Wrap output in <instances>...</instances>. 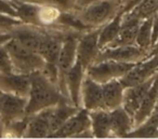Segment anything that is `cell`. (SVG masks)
<instances>
[{
  "label": "cell",
  "mask_w": 158,
  "mask_h": 139,
  "mask_svg": "<svg viewBox=\"0 0 158 139\" xmlns=\"http://www.w3.org/2000/svg\"><path fill=\"white\" fill-rule=\"evenodd\" d=\"M64 101L70 102V100L60 92L56 85L47 80L41 72L35 71L31 73V89L27 97L26 115H33Z\"/></svg>",
  "instance_id": "cell-1"
},
{
  "label": "cell",
  "mask_w": 158,
  "mask_h": 139,
  "mask_svg": "<svg viewBox=\"0 0 158 139\" xmlns=\"http://www.w3.org/2000/svg\"><path fill=\"white\" fill-rule=\"evenodd\" d=\"M123 0H99L77 12L79 18L90 29L100 28L119 12L123 11Z\"/></svg>",
  "instance_id": "cell-2"
},
{
  "label": "cell",
  "mask_w": 158,
  "mask_h": 139,
  "mask_svg": "<svg viewBox=\"0 0 158 139\" xmlns=\"http://www.w3.org/2000/svg\"><path fill=\"white\" fill-rule=\"evenodd\" d=\"M5 46L11 57L14 72L31 74L35 71H40L46 63L39 53L27 49L13 38L6 42Z\"/></svg>",
  "instance_id": "cell-3"
},
{
  "label": "cell",
  "mask_w": 158,
  "mask_h": 139,
  "mask_svg": "<svg viewBox=\"0 0 158 139\" xmlns=\"http://www.w3.org/2000/svg\"><path fill=\"white\" fill-rule=\"evenodd\" d=\"M50 137L52 138H92L91 121L89 111L80 108L73 114L56 132Z\"/></svg>",
  "instance_id": "cell-4"
},
{
  "label": "cell",
  "mask_w": 158,
  "mask_h": 139,
  "mask_svg": "<svg viewBox=\"0 0 158 139\" xmlns=\"http://www.w3.org/2000/svg\"><path fill=\"white\" fill-rule=\"evenodd\" d=\"M85 76L86 69L76 61L74 66L65 73L64 78L60 79L57 85L60 92L78 108H81V86Z\"/></svg>",
  "instance_id": "cell-5"
},
{
  "label": "cell",
  "mask_w": 158,
  "mask_h": 139,
  "mask_svg": "<svg viewBox=\"0 0 158 139\" xmlns=\"http://www.w3.org/2000/svg\"><path fill=\"white\" fill-rule=\"evenodd\" d=\"M135 64L116 61L95 62L86 69V74L97 82L104 84L112 80L121 79Z\"/></svg>",
  "instance_id": "cell-6"
},
{
  "label": "cell",
  "mask_w": 158,
  "mask_h": 139,
  "mask_svg": "<svg viewBox=\"0 0 158 139\" xmlns=\"http://www.w3.org/2000/svg\"><path fill=\"white\" fill-rule=\"evenodd\" d=\"M151 51L143 50L136 44H128V46H118L113 48H104L101 50L97 62L100 61H116L121 63L136 64L143 59L151 56Z\"/></svg>",
  "instance_id": "cell-7"
},
{
  "label": "cell",
  "mask_w": 158,
  "mask_h": 139,
  "mask_svg": "<svg viewBox=\"0 0 158 139\" xmlns=\"http://www.w3.org/2000/svg\"><path fill=\"white\" fill-rule=\"evenodd\" d=\"M158 72V52L136 63L125 76L119 79L123 87L138 85L152 79Z\"/></svg>",
  "instance_id": "cell-8"
},
{
  "label": "cell",
  "mask_w": 158,
  "mask_h": 139,
  "mask_svg": "<svg viewBox=\"0 0 158 139\" xmlns=\"http://www.w3.org/2000/svg\"><path fill=\"white\" fill-rule=\"evenodd\" d=\"M100 28L85 31L80 35L77 46V62L81 64L85 69L94 64L101 49L99 46Z\"/></svg>",
  "instance_id": "cell-9"
},
{
  "label": "cell",
  "mask_w": 158,
  "mask_h": 139,
  "mask_svg": "<svg viewBox=\"0 0 158 139\" xmlns=\"http://www.w3.org/2000/svg\"><path fill=\"white\" fill-rule=\"evenodd\" d=\"M27 98L9 93L0 94V123L3 127L26 115Z\"/></svg>",
  "instance_id": "cell-10"
},
{
  "label": "cell",
  "mask_w": 158,
  "mask_h": 139,
  "mask_svg": "<svg viewBox=\"0 0 158 139\" xmlns=\"http://www.w3.org/2000/svg\"><path fill=\"white\" fill-rule=\"evenodd\" d=\"M82 33L70 30L66 34L62 43L61 52L57 59V66L60 70V79L64 78L65 73L74 66L77 61V46L79 37ZM60 81V80H59Z\"/></svg>",
  "instance_id": "cell-11"
},
{
  "label": "cell",
  "mask_w": 158,
  "mask_h": 139,
  "mask_svg": "<svg viewBox=\"0 0 158 139\" xmlns=\"http://www.w3.org/2000/svg\"><path fill=\"white\" fill-rule=\"evenodd\" d=\"M46 33L47 28L22 23L12 30L11 36L22 46L38 53Z\"/></svg>",
  "instance_id": "cell-12"
},
{
  "label": "cell",
  "mask_w": 158,
  "mask_h": 139,
  "mask_svg": "<svg viewBox=\"0 0 158 139\" xmlns=\"http://www.w3.org/2000/svg\"><path fill=\"white\" fill-rule=\"evenodd\" d=\"M81 108L88 111L106 109L104 105L103 85L87 74L81 86Z\"/></svg>",
  "instance_id": "cell-13"
},
{
  "label": "cell",
  "mask_w": 158,
  "mask_h": 139,
  "mask_svg": "<svg viewBox=\"0 0 158 139\" xmlns=\"http://www.w3.org/2000/svg\"><path fill=\"white\" fill-rule=\"evenodd\" d=\"M31 89V74H23L18 72L0 73V91L13 95L28 97Z\"/></svg>",
  "instance_id": "cell-14"
},
{
  "label": "cell",
  "mask_w": 158,
  "mask_h": 139,
  "mask_svg": "<svg viewBox=\"0 0 158 139\" xmlns=\"http://www.w3.org/2000/svg\"><path fill=\"white\" fill-rule=\"evenodd\" d=\"M142 20L136 18L132 12H123L121 18V27L117 39L107 48L118 46H128V44H135L136 36L140 28Z\"/></svg>",
  "instance_id": "cell-15"
},
{
  "label": "cell",
  "mask_w": 158,
  "mask_h": 139,
  "mask_svg": "<svg viewBox=\"0 0 158 139\" xmlns=\"http://www.w3.org/2000/svg\"><path fill=\"white\" fill-rule=\"evenodd\" d=\"M154 79H155V76L152 79H149V80L145 81V82H143V83H140V84H138V85L126 87L125 91H123V105H121V107H123L132 117H134L135 112L138 111L139 107H140L145 94L147 93L148 89L151 87Z\"/></svg>",
  "instance_id": "cell-16"
},
{
  "label": "cell",
  "mask_w": 158,
  "mask_h": 139,
  "mask_svg": "<svg viewBox=\"0 0 158 139\" xmlns=\"http://www.w3.org/2000/svg\"><path fill=\"white\" fill-rule=\"evenodd\" d=\"M50 108H47L33 115H29V122L27 125L26 138H47L50 137V120H49Z\"/></svg>",
  "instance_id": "cell-17"
},
{
  "label": "cell",
  "mask_w": 158,
  "mask_h": 139,
  "mask_svg": "<svg viewBox=\"0 0 158 139\" xmlns=\"http://www.w3.org/2000/svg\"><path fill=\"white\" fill-rule=\"evenodd\" d=\"M157 101H158V72L155 76V79H154L151 87L148 89L147 93L145 94L138 111L134 114L133 117L134 127L140 125L141 123H143L153 113Z\"/></svg>",
  "instance_id": "cell-18"
},
{
  "label": "cell",
  "mask_w": 158,
  "mask_h": 139,
  "mask_svg": "<svg viewBox=\"0 0 158 139\" xmlns=\"http://www.w3.org/2000/svg\"><path fill=\"white\" fill-rule=\"evenodd\" d=\"M112 137H126L134 128L133 117L123 108L110 110Z\"/></svg>",
  "instance_id": "cell-19"
},
{
  "label": "cell",
  "mask_w": 158,
  "mask_h": 139,
  "mask_svg": "<svg viewBox=\"0 0 158 139\" xmlns=\"http://www.w3.org/2000/svg\"><path fill=\"white\" fill-rule=\"evenodd\" d=\"M91 121V132L95 138H110V114L107 109H98L89 111Z\"/></svg>",
  "instance_id": "cell-20"
},
{
  "label": "cell",
  "mask_w": 158,
  "mask_h": 139,
  "mask_svg": "<svg viewBox=\"0 0 158 139\" xmlns=\"http://www.w3.org/2000/svg\"><path fill=\"white\" fill-rule=\"evenodd\" d=\"M80 108L74 106L73 104L67 101L60 102L53 107H50L49 112V120H50V129L51 135L56 132L73 114L77 112ZM50 135V136H51Z\"/></svg>",
  "instance_id": "cell-21"
},
{
  "label": "cell",
  "mask_w": 158,
  "mask_h": 139,
  "mask_svg": "<svg viewBox=\"0 0 158 139\" xmlns=\"http://www.w3.org/2000/svg\"><path fill=\"white\" fill-rule=\"evenodd\" d=\"M102 85H103V95L105 108L107 110H113L115 108L121 107L125 87L121 84L120 80L116 79V80H112Z\"/></svg>",
  "instance_id": "cell-22"
},
{
  "label": "cell",
  "mask_w": 158,
  "mask_h": 139,
  "mask_svg": "<svg viewBox=\"0 0 158 139\" xmlns=\"http://www.w3.org/2000/svg\"><path fill=\"white\" fill-rule=\"evenodd\" d=\"M123 12H119L114 18L107 22L105 25L100 27L99 31V46L100 49H104L110 46L117 39L121 27V18Z\"/></svg>",
  "instance_id": "cell-23"
},
{
  "label": "cell",
  "mask_w": 158,
  "mask_h": 139,
  "mask_svg": "<svg viewBox=\"0 0 158 139\" xmlns=\"http://www.w3.org/2000/svg\"><path fill=\"white\" fill-rule=\"evenodd\" d=\"M62 12L63 11L59 7H56V6L48 5V3H42V5L38 3L37 26L44 27V28L61 27L57 25V22H59V18L61 16Z\"/></svg>",
  "instance_id": "cell-24"
},
{
  "label": "cell",
  "mask_w": 158,
  "mask_h": 139,
  "mask_svg": "<svg viewBox=\"0 0 158 139\" xmlns=\"http://www.w3.org/2000/svg\"><path fill=\"white\" fill-rule=\"evenodd\" d=\"M153 18L142 20L135 40L136 46H140L143 50L151 51V52H152V26H153Z\"/></svg>",
  "instance_id": "cell-25"
},
{
  "label": "cell",
  "mask_w": 158,
  "mask_h": 139,
  "mask_svg": "<svg viewBox=\"0 0 158 139\" xmlns=\"http://www.w3.org/2000/svg\"><path fill=\"white\" fill-rule=\"evenodd\" d=\"M130 12H132L140 20L153 18L158 13V0H142Z\"/></svg>",
  "instance_id": "cell-26"
},
{
  "label": "cell",
  "mask_w": 158,
  "mask_h": 139,
  "mask_svg": "<svg viewBox=\"0 0 158 139\" xmlns=\"http://www.w3.org/2000/svg\"><path fill=\"white\" fill-rule=\"evenodd\" d=\"M157 128L155 125L144 121L140 125L135 126L129 134L127 138H156L157 137Z\"/></svg>",
  "instance_id": "cell-27"
},
{
  "label": "cell",
  "mask_w": 158,
  "mask_h": 139,
  "mask_svg": "<svg viewBox=\"0 0 158 139\" xmlns=\"http://www.w3.org/2000/svg\"><path fill=\"white\" fill-rule=\"evenodd\" d=\"M22 21L15 16L0 13V34H10L14 28L22 24Z\"/></svg>",
  "instance_id": "cell-28"
},
{
  "label": "cell",
  "mask_w": 158,
  "mask_h": 139,
  "mask_svg": "<svg viewBox=\"0 0 158 139\" xmlns=\"http://www.w3.org/2000/svg\"><path fill=\"white\" fill-rule=\"evenodd\" d=\"M42 74L44 76V78L47 80L50 81L52 84L59 85V80H60V70L59 66L56 63H50V62H46L42 67V69L40 70Z\"/></svg>",
  "instance_id": "cell-29"
},
{
  "label": "cell",
  "mask_w": 158,
  "mask_h": 139,
  "mask_svg": "<svg viewBox=\"0 0 158 139\" xmlns=\"http://www.w3.org/2000/svg\"><path fill=\"white\" fill-rule=\"evenodd\" d=\"M13 71V66L10 54L5 44L0 46V73Z\"/></svg>",
  "instance_id": "cell-30"
},
{
  "label": "cell",
  "mask_w": 158,
  "mask_h": 139,
  "mask_svg": "<svg viewBox=\"0 0 158 139\" xmlns=\"http://www.w3.org/2000/svg\"><path fill=\"white\" fill-rule=\"evenodd\" d=\"M0 13L18 18V13L9 0H0Z\"/></svg>",
  "instance_id": "cell-31"
},
{
  "label": "cell",
  "mask_w": 158,
  "mask_h": 139,
  "mask_svg": "<svg viewBox=\"0 0 158 139\" xmlns=\"http://www.w3.org/2000/svg\"><path fill=\"white\" fill-rule=\"evenodd\" d=\"M158 42V13L153 18V26H152V52Z\"/></svg>",
  "instance_id": "cell-32"
},
{
  "label": "cell",
  "mask_w": 158,
  "mask_h": 139,
  "mask_svg": "<svg viewBox=\"0 0 158 139\" xmlns=\"http://www.w3.org/2000/svg\"><path fill=\"white\" fill-rule=\"evenodd\" d=\"M97 1H99V0H76L74 11L75 12L80 11V10L85 9L86 7L90 6L91 3H94V2H97Z\"/></svg>",
  "instance_id": "cell-33"
},
{
  "label": "cell",
  "mask_w": 158,
  "mask_h": 139,
  "mask_svg": "<svg viewBox=\"0 0 158 139\" xmlns=\"http://www.w3.org/2000/svg\"><path fill=\"white\" fill-rule=\"evenodd\" d=\"M142 0H123V12H129L133 8H135Z\"/></svg>",
  "instance_id": "cell-34"
},
{
  "label": "cell",
  "mask_w": 158,
  "mask_h": 139,
  "mask_svg": "<svg viewBox=\"0 0 158 139\" xmlns=\"http://www.w3.org/2000/svg\"><path fill=\"white\" fill-rule=\"evenodd\" d=\"M12 38V36L10 34H0V46L5 44L7 41H9Z\"/></svg>",
  "instance_id": "cell-35"
},
{
  "label": "cell",
  "mask_w": 158,
  "mask_h": 139,
  "mask_svg": "<svg viewBox=\"0 0 158 139\" xmlns=\"http://www.w3.org/2000/svg\"><path fill=\"white\" fill-rule=\"evenodd\" d=\"M157 138H158V128H157Z\"/></svg>",
  "instance_id": "cell-36"
},
{
  "label": "cell",
  "mask_w": 158,
  "mask_h": 139,
  "mask_svg": "<svg viewBox=\"0 0 158 139\" xmlns=\"http://www.w3.org/2000/svg\"><path fill=\"white\" fill-rule=\"evenodd\" d=\"M1 93H2V92H1V91H0V94H1Z\"/></svg>",
  "instance_id": "cell-37"
},
{
  "label": "cell",
  "mask_w": 158,
  "mask_h": 139,
  "mask_svg": "<svg viewBox=\"0 0 158 139\" xmlns=\"http://www.w3.org/2000/svg\"><path fill=\"white\" fill-rule=\"evenodd\" d=\"M0 124H1V123H0Z\"/></svg>",
  "instance_id": "cell-38"
}]
</instances>
